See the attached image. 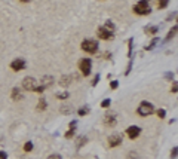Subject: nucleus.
I'll return each instance as SVG.
<instances>
[{
    "label": "nucleus",
    "instance_id": "nucleus-1",
    "mask_svg": "<svg viewBox=\"0 0 178 159\" xmlns=\"http://www.w3.org/2000/svg\"><path fill=\"white\" fill-rule=\"evenodd\" d=\"M134 12L137 15H141V16H146L151 12V6H150V2L148 0H140L137 2V5L134 6Z\"/></svg>",
    "mask_w": 178,
    "mask_h": 159
},
{
    "label": "nucleus",
    "instance_id": "nucleus-2",
    "mask_svg": "<svg viewBox=\"0 0 178 159\" xmlns=\"http://www.w3.org/2000/svg\"><path fill=\"white\" fill-rule=\"evenodd\" d=\"M137 113L140 114L141 118H146V116H150V114L154 113V106L148 103V101H141L138 109H137Z\"/></svg>",
    "mask_w": 178,
    "mask_h": 159
},
{
    "label": "nucleus",
    "instance_id": "nucleus-3",
    "mask_svg": "<svg viewBox=\"0 0 178 159\" xmlns=\"http://www.w3.org/2000/svg\"><path fill=\"white\" fill-rule=\"evenodd\" d=\"M83 52H88V54H95L98 51V40L95 39H85L82 42V45H80Z\"/></svg>",
    "mask_w": 178,
    "mask_h": 159
},
{
    "label": "nucleus",
    "instance_id": "nucleus-4",
    "mask_svg": "<svg viewBox=\"0 0 178 159\" xmlns=\"http://www.w3.org/2000/svg\"><path fill=\"white\" fill-rule=\"evenodd\" d=\"M79 70L82 72V74L86 77L91 74L92 72V61L89 60V58H82V60H79Z\"/></svg>",
    "mask_w": 178,
    "mask_h": 159
},
{
    "label": "nucleus",
    "instance_id": "nucleus-5",
    "mask_svg": "<svg viewBox=\"0 0 178 159\" xmlns=\"http://www.w3.org/2000/svg\"><path fill=\"white\" fill-rule=\"evenodd\" d=\"M39 85H37V81L33 77V76H27L24 81H22V89H25V91H36V88H37Z\"/></svg>",
    "mask_w": 178,
    "mask_h": 159
},
{
    "label": "nucleus",
    "instance_id": "nucleus-6",
    "mask_svg": "<svg viewBox=\"0 0 178 159\" xmlns=\"http://www.w3.org/2000/svg\"><path fill=\"white\" fill-rule=\"evenodd\" d=\"M96 36H98V39H101V40H111V39L114 37V31L107 30L104 25H102V27H98Z\"/></svg>",
    "mask_w": 178,
    "mask_h": 159
},
{
    "label": "nucleus",
    "instance_id": "nucleus-7",
    "mask_svg": "<svg viewBox=\"0 0 178 159\" xmlns=\"http://www.w3.org/2000/svg\"><path fill=\"white\" fill-rule=\"evenodd\" d=\"M102 122L107 127H114L116 123H117V114H116L114 112H105Z\"/></svg>",
    "mask_w": 178,
    "mask_h": 159
},
{
    "label": "nucleus",
    "instance_id": "nucleus-8",
    "mask_svg": "<svg viewBox=\"0 0 178 159\" xmlns=\"http://www.w3.org/2000/svg\"><path fill=\"white\" fill-rule=\"evenodd\" d=\"M122 140H123L122 134H119V132H114V134H111V135L109 137V146H110L111 149H113V147H117V146L122 144Z\"/></svg>",
    "mask_w": 178,
    "mask_h": 159
},
{
    "label": "nucleus",
    "instance_id": "nucleus-9",
    "mask_svg": "<svg viewBox=\"0 0 178 159\" xmlns=\"http://www.w3.org/2000/svg\"><path fill=\"white\" fill-rule=\"evenodd\" d=\"M140 134H141V128H140V127H137V125H131V127H128V128H126V135H128L131 140L138 138V137H140Z\"/></svg>",
    "mask_w": 178,
    "mask_h": 159
},
{
    "label": "nucleus",
    "instance_id": "nucleus-10",
    "mask_svg": "<svg viewBox=\"0 0 178 159\" xmlns=\"http://www.w3.org/2000/svg\"><path fill=\"white\" fill-rule=\"evenodd\" d=\"M25 67H27L25 60H22V58H16L11 63V68L13 70V72H21V70H24Z\"/></svg>",
    "mask_w": 178,
    "mask_h": 159
},
{
    "label": "nucleus",
    "instance_id": "nucleus-11",
    "mask_svg": "<svg viewBox=\"0 0 178 159\" xmlns=\"http://www.w3.org/2000/svg\"><path fill=\"white\" fill-rule=\"evenodd\" d=\"M53 82H55L53 76L44 74V76H42V79H40V86L43 88V89H46V88H51V86L53 85Z\"/></svg>",
    "mask_w": 178,
    "mask_h": 159
},
{
    "label": "nucleus",
    "instance_id": "nucleus-12",
    "mask_svg": "<svg viewBox=\"0 0 178 159\" xmlns=\"http://www.w3.org/2000/svg\"><path fill=\"white\" fill-rule=\"evenodd\" d=\"M11 98H12L13 101H21V100H24V92H22V88H18V86L12 88Z\"/></svg>",
    "mask_w": 178,
    "mask_h": 159
},
{
    "label": "nucleus",
    "instance_id": "nucleus-13",
    "mask_svg": "<svg viewBox=\"0 0 178 159\" xmlns=\"http://www.w3.org/2000/svg\"><path fill=\"white\" fill-rule=\"evenodd\" d=\"M76 131H77V120H71L70 122V125H68V131L65 132V138L70 140V138H73L74 134H76Z\"/></svg>",
    "mask_w": 178,
    "mask_h": 159
},
{
    "label": "nucleus",
    "instance_id": "nucleus-14",
    "mask_svg": "<svg viewBox=\"0 0 178 159\" xmlns=\"http://www.w3.org/2000/svg\"><path fill=\"white\" fill-rule=\"evenodd\" d=\"M71 81H73V79H71V76L64 74V76L59 79V85H61V88H64V89H65V88H68L70 83H71Z\"/></svg>",
    "mask_w": 178,
    "mask_h": 159
},
{
    "label": "nucleus",
    "instance_id": "nucleus-15",
    "mask_svg": "<svg viewBox=\"0 0 178 159\" xmlns=\"http://www.w3.org/2000/svg\"><path fill=\"white\" fill-rule=\"evenodd\" d=\"M46 109H48V101L44 100V98H40L39 103H37V106H36V110H37V112H44Z\"/></svg>",
    "mask_w": 178,
    "mask_h": 159
},
{
    "label": "nucleus",
    "instance_id": "nucleus-16",
    "mask_svg": "<svg viewBox=\"0 0 178 159\" xmlns=\"http://www.w3.org/2000/svg\"><path fill=\"white\" fill-rule=\"evenodd\" d=\"M177 28H178V27H177V25H174V27H172L171 30H169V31H168V34H166V37H165V42H171V40H172V39H174V37L177 36V31H178Z\"/></svg>",
    "mask_w": 178,
    "mask_h": 159
},
{
    "label": "nucleus",
    "instance_id": "nucleus-17",
    "mask_svg": "<svg viewBox=\"0 0 178 159\" xmlns=\"http://www.w3.org/2000/svg\"><path fill=\"white\" fill-rule=\"evenodd\" d=\"M86 143H88V137H86V135H79V137H77V141H76L77 149L83 147V144H86Z\"/></svg>",
    "mask_w": 178,
    "mask_h": 159
},
{
    "label": "nucleus",
    "instance_id": "nucleus-18",
    "mask_svg": "<svg viewBox=\"0 0 178 159\" xmlns=\"http://www.w3.org/2000/svg\"><path fill=\"white\" fill-rule=\"evenodd\" d=\"M89 112H91V107H89V106H83V107H80L77 110V114H79V116H86Z\"/></svg>",
    "mask_w": 178,
    "mask_h": 159
},
{
    "label": "nucleus",
    "instance_id": "nucleus-19",
    "mask_svg": "<svg viewBox=\"0 0 178 159\" xmlns=\"http://www.w3.org/2000/svg\"><path fill=\"white\" fill-rule=\"evenodd\" d=\"M55 97H57V98H58V100H62V101H64V100H67V98H68V97H70V92H68V91H62V92H57V94H55Z\"/></svg>",
    "mask_w": 178,
    "mask_h": 159
},
{
    "label": "nucleus",
    "instance_id": "nucleus-20",
    "mask_svg": "<svg viewBox=\"0 0 178 159\" xmlns=\"http://www.w3.org/2000/svg\"><path fill=\"white\" fill-rule=\"evenodd\" d=\"M169 5V0H157V9H165Z\"/></svg>",
    "mask_w": 178,
    "mask_h": 159
},
{
    "label": "nucleus",
    "instance_id": "nucleus-21",
    "mask_svg": "<svg viewBox=\"0 0 178 159\" xmlns=\"http://www.w3.org/2000/svg\"><path fill=\"white\" fill-rule=\"evenodd\" d=\"M157 43H159V39H157V37H154L153 40L150 42V45H147V46H146L144 49H146V51H151V49H153V48H154V46L157 45Z\"/></svg>",
    "mask_w": 178,
    "mask_h": 159
},
{
    "label": "nucleus",
    "instance_id": "nucleus-22",
    "mask_svg": "<svg viewBox=\"0 0 178 159\" xmlns=\"http://www.w3.org/2000/svg\"><path fill=\"white\" fill-rule=\"evenodd\" d=\"M146 33L147 34H157L159 33V27H156V25H153V27H147Z\"/></svg>",
    "mask_w": 178,
    "mask_h": 159
},
{
    "label": "nucleus",
    "instance_id": "nucleus-23",
    "mask_svg": "<svg viewBox=\"0 0 178 159\" xmlns=\"http://www.w3.org/2000/svg\"><path fill=\"white\" fill-rule=\"evenodd\" d=\"M104 27H105L107 30H110V31H114V27H116V25H114V22H111L110 20H107V21H105V25H104Z\"/></svg>",
    "mask_w": 178,
    "mask_h": 159
},
{
    "label": "nucleus",
    "instance_id": "nucleus-24",
    "mask_svg": "<svg viewBox=\"0 0 178 159\" xmlns=\"http://www.w3.org/2000/svg\"><path fill=\"white\" fill-rule=\"evenodd\" d=\"M156 114H157L159 119H165V116H166V110H165V109H159V110L156 112Z\"/></svg>",
    "mask_w": 178,
    "mask_h": 159
},
{
    "label": "nucleus",
    "instance_id": "nucleus-25",
    "mask_svg": "<svg viewBox=\"0 0 178 159\" xmlns=\"http://www.w3.org/2000/svg\"><path fill=\"white\" fill-rule=\"evenodd\" d=\"M110 104H111V100H110V98H105L104 101H101V107H102V109H109Z\"/></svg>",
    "mask_w": 178,
    "mask_h": 159
},
{
    "label": "nucleus",
    "instance_id": "nucleus-26",
    "mask_svg": "<svg viewBox=\"0 0 178 159\" xmlns=\"http://www.w3.org/2000/svg\"><path fill=\"white\" fill-rule=\"evenodd\" d=\"M31 150H33V143L31 141H27L24 144V152H31Z\"/></svg>",
    "mask_w": 178,
    "mask_h": 159
},
{
    "label": "nucleus",
    "instance_id": "nucleus-27",
    "mask_svg": "<svg viewBox=\"0 0 178 159\" xmlns=\"http://www.w3.org/2000/svg\"><path fill=\"white\" fill-rule=\"evenodd\" d=\"M70 110H73V107H70V106H67V107H61V112L65 113V114H70L71 113Z\"/></svg>",
    "mask_w": 178,
    "mask_h": 159
},
{
    "label": "nucleus",
    "instance_id": "nucleus-28",
    "mask_svg": "<svg viewBox=\"0 0 178 159\" xmlns=\"http://www.w3.org/2000/svg\"><path fill=\"white\" fill-rule=\"evenodd\" d=\"M129 52H128V55L129 57H132V46H134V39H129Z\"/></svg>",
    "mask_w": 178,
    "mask_h": 159
},
{
    "label": "nucleus",
    "instance_id": "nucleus-29",
    "mask_svg": "<svg viewBox=\"0 0 178 159\" xmlns=\"http://www.w3.org/2000/svg\"><path fill=\"white\" fill-rule=\"evenodd\" d=\"M117 86H119V82L117 81H111L110 82V88H111V89H117Z\"/></svg>",
    "mask_w": 178,
    "mask_h": 159
},
{
    "label": "nucleus",
    "instance_id": "nucleus-30",
    "mask_svg": "<svg viewBox=\"0 0 178 159\" xmlns=\"http://www.w3.org/2000/svg\"><path fill=\"white\" fill-rule=\"evenodd\" d=\"M48 159H62V158H61L59 153H52V155L48 156Z\"/></svg>",
    "mask_w": 178,
    "mask_h": 159
},
{
    "label": "nucleus",
    "instance_id": "nucleus-31",
    "mask_svg": "<svg viewBox=\"0 0 178 159\" xmlns=\"http://www.w3.org/2000/svg\"><path fill=\"white\" fill-rule=\"evenodd\" d=\"M177 152H178V149H177V147H172V152H171V159H177Z\"/></svg>",
    "mask_w": 178,
    "mask_h": 159
},
{
    "label": "nucleus",
    "instance_id": "nucleus-32",
    "mask_svg": "<svg viewBox=\"0 0 178 159\" xmlns=\"http://www.w3.org/2000/svg\"><path fill=\"white\" fill-rule=\"evenodd\" d=\"M100 77H101L100 74H96V76L94 77V81H92V86H96V83L100 82Z\"/></svg>",
    "mask_w": 178,
    "mask_h": 159
},
{
    "label": "nucleus",
    "instance_id": "nucleus-33",
    "mask_svg": "<svg viewBox=\"0 0 178 159\" xmlns=\"http://www.w3.org/2000/svg\"><path fill=\"white\" fill-rule=\"evenodd\" d=\"M177 86H178V85H177V82L174 81V83H172V88H171V92L177 94V91H178V89H177Z\"/></svg>",
    "mask_w": 178,
    "mask_h": 159
},
{
    "label": "nucleus",
    "instance_id": "nucleus-34",
    "mask_svg": "<svg viewBox=\"0 0 178 159\" xmlns=\"http://www.w3.org/2000/svg\"><path fill=\"white\" fill-rule=\"evenodd\" d=\"M0 159H7V153L3 150H0Z\"/></svg>",
    "mask_w": 178,
    "mask_h": 159
},
{
    "label": "nucleus",
    "instance_id": "nucleus-35",
    "mask_svg": "<svg viewBox=\"0 0 178 159\" xmlns=\"http://www.w3.org/2000/svg\"><path fill=\"white\" fill-rule=\"evenodd\" d=\"M165 76H166V79H169V81H172V77H174V73L168 72V73H165Z\"/></svg>",
    "mask_w": 178,
    "mask_h": 159
},
{
    "label": "nucleus",
    "instance_id": "nucleus-36",
    "mask_svg": "<svg viewBox=\"0 0 178 159\" xmlns=\"http://www.w3.org/2000/svg\"><path fill=\"white\" fill-rule=\"evenodd\" d=\"M175 15H177V11H174V12H172L171 15H169V16H168V21H171L172 18H175Z\"/></svg>",
    "mask_w": 178,
    "mask_h": 159
},
{
    "label": "nucleus",
    "instance_id": "nucleus-37",
    "mask_svg": "<svg viewBox=\"0 0 178 159\" xmlns=\"http://www.w3.org/2000/svg\"><path fill=\"white\" fill-rule=\"evenodd\" d=\"M20 2H21V3H30L31 0H20Z\"/></svg>",
    "mask_w": 178,
    "mask_h": 159
},
{
    "label": "nucleus",
    "instance_id": "nucleus-38",
    "mask_svg": "<svg viewBox=\"0 0 178 159\" xmlns=\"http://www.w3.org/2000/svg\"><path fill=\"white\" fill-rule=\"evenodd\" d=\"M131 159H137V158H131Z\"/></svg>",
    "mask_w": 178,
    "mask_h": 159
},
{
    "label": "nucleus",
    "instance_id": "nucleus-39",
    "mask_svg": "<svg viewBox=\"0 0 178 159\" xmlns=\"http://www.w3.org/2000/svg\"><path fill=\"white\" fill-rule=\"evenodd\" d=\"M92 159H96V158H92Z\"/></svg>",
    "mask_w": 178,
    "mask_h": 159
}]
</instances>
